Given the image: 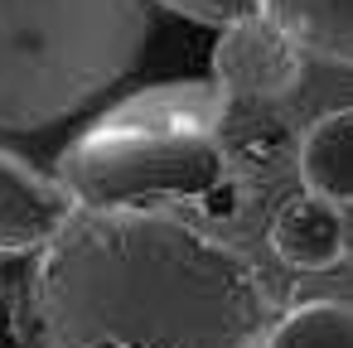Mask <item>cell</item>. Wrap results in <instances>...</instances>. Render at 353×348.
<instances>
[{
    "label": "cell",
    "instance_id": "cell-1",
    "mask_svg": "<svg viewBox=\"0 0 353 348\" xmlns=\"http://www.w3.org/2000/svg\"><path fill=\"white\" fill-rule=\"evenodd\" d=\"M271 319L256 266L179 213L78 208L34 266L44 348H247Z\"/></svg>",
    "mask_w": 353,
    "mask_h": 348
},
{
    "label": "cell",
    "instance_id": "cell-2",
    "mask_svg": "<svg viewBox=\"0 0 353 348\" xmlns=\"http://www.w3.org/2000/svg\"><path fill=\"white\" fill-rule=\"evenodd\" d=\"M223 112L228 97L203 83L145 88L78 131L59 160V179L78 208L223 218L242 198Z\"/></svg>",
    "mask_w": 353,
    "mask_h": 348
},
{
    "label": "cell",
    "instance_id": "cell-3",
    "mask_svg": "<svg viewBox=\"0 0 353 348\" xmlns=\"http://www.w3.org/2000/svg\"><path fill=\"white\" fill-rule=\"evenodd\" d=\"M145 34V0H0V131L73 116L136 68Z\"/></svg>",
    "mask_w": 353,
    "mask_h": 348
},
{
    "label": "cell",
    "instance_id": "cell-4",
    "mask_svg": "<svg viewBox=\"0 0 353 348\" xmlns=\"http://www.w3.org/2000/svg\"><path fill=\"white\" fill-rule=\"evenodd\" d=\"M208 63H213V88L228 102H276L295 92L305 73V49L271 10H261L223 25Z\"/></svg>",
    "mask_w": 353,
    "mask_h": 348
},
{
    "label": "cell",
    "instance_id": "cell-5",
    "mask_svg": "<svg viewBox=\"0 0 353 348\" xmlns=\"http://www.w3.org/2000/svg\"><path fill=\"white\" fill-rule=\"evenodd\" d=\"M78 213L59 174H39L15 150H0V256L44 252Z\"/></svg>",
    "mask_w": 353,
    "mask_h": 348
},
{
    "label": "cell",
    "instance_id": "cell-6",
    "mask_svg": "<svg viewBox=\"0 0 353 348\" xmlns=\"http://www.w3.org/2000/svg\"><path fill=\"white\" fill-rule=\"evenodd\" d=\"M271 252L290 271H329V266H339L348 256L343 208L319 198V194H300V198L281 203L276 218H271Z\"/></svg>",
    "mask_w": 353,
    "mask_h": 348
},
{
    "label": "cell",
    "instance_id": "cell-7",
    "mask_svg": "<svg viewBox=\"0 0 353 348\" xmlns=\"http://www.w3.org/2000/svg\"><path fill=\"white\" fill-rule=\"evenodd\" d=\"M295 170L305 194H319L339 208L353 203V107H334L300 136Z\"/></svg>",
    "mask_w": 353,
    "mask_h": 348
},
{
    "label": "cell",
    "instance_id": "cell-8",
    "mask_svg": "<svg viewBox=\"0 0 353 348\" xmlns=\"http://www.w3.org/2000/svg\"><path fill=\"white\" fill-rule=\"evenodd\" d=\"M266 10L310 59L353 68V0H271Z\"/></svg>",
    "mask_w": 353,
    "mask_h": 348
},
{
    "label": "cell",
    "instance_id": "cell-9",
    "mask_svg": "<svg viewBox=\"0 0 353 348\" xmlns=\"http://www.w3.org/2000/svg\"><path fill=\"white\" fill-rule=\"evenodd\" d=\"M247 348H353V305L300 300L290 309H276V319Z\"/></svg>",
    "mask_w": 353,
    "mask_h": 348
},
{
    "label": "cell",
    "instance_id": "cell-10",
    "mask_svg": "<svg viewBox=\"0 0 353 348\" xmlns=\"http://www.w3.org/2000/svg\"><path fill=\"white\" fill-rule=\"evenodd\" d=\"M160 6H170L174 15L184 20H199V25H232V20H247V15H261L271 0H160Z\"/></svg>",
    "mask_w": 353,
    "mask_h": 348
},
{
    "label": "cell",
    "instance_id": "cell-11",
    "mask_svg": "<svg viewBox=\"0 0 353 348\" xmlns=\"http://www.w3.org/2000/svg\"><path fill=\"white\" fill-rule=\"evenodd\" d=\"M0 348H30V334H25V319H20V305L15 295L0 285Z\"/></svg>",
    "mask_w": 353,
    "mask_h": 348
}]
</instances>
